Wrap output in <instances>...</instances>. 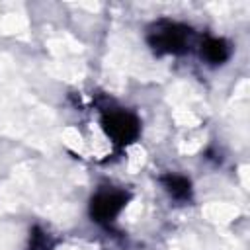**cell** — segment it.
<instances>
[{
  "mask_svg": "<svg viewBox=\"0 0 250 250\" xmlns=\"http://www.w3.org/2000/svg\"><path fill=\"white\" fill-rule=\"evenodd\" d=\"M189 27L174 21H158L150 27L148 43L158 53H184L189 45Z\"/></svg>",
  "mask_w": 250,
  "mask_h": 250,
  "instance_id": "obj_1",
  "label": "cell"
},
{
  "mask_svg": "<svg viewBox=\"0 0 250 250\" xmlns=\"http://www.w3.org/2000/svg\"><path fill=\"white\" fill-rule=\"evenodd\" d=\"M102 127L107 137H111L119 145L133 143L139 137V119L123 109H111L105 111L102 117Z\"/></svg>",
  "mask_w": 250,
  "mask_h": 250,
  "instance_id": "obj_2",
  "label": "cell"
},
{
  "mask_svg": "<svg viewBox=\"0 0 250 250\" xmlns=\"http://www.w3.org/2000/svg\"><path fill=\"white\" fill-rule=\"evenodd\" d=\"M127 199L129 195L125 191H117V189L100 191L90 201V215L96 223H111L125 207Z\"/></svg>",
  "mask_w": 250,
  "mask_h": 250,
  "instance_id": "obj_3",
  "label": "cell"
},
{
  "mask_svg": "<svg viewBox=\"0 0 250 250\" xmlns=\"http://www.w3.org/2000/svg\"><path fill=\"white\" fill-rule=\"evenodd\" d=\"M201 55L207 62L211 64H221L225 62L229 57H230V47L225 39H217V37H211L207 39L203 45H201Z\"/></svg>",
  "mask_w": 250,
  "mask_h": 250,
  "instance_id": "obj_4",
  "label": "cell"
},
{
  "mask_svg": "<svg viewBox=\"0 0 250 250\" xmlns=\"http://www.w3.org/2000/svg\"><path fill=\"white\" fill-rule=\"evenodd\" d=\"M162 184L166 188V191L174 197V199H188L191 195V184L188 178L178 176V174H168L162 178Z\"/></svg>",
  "mask_w": 250,
  "mask_h": 250,
  "instance_id": "obj_5",
  "label": "cell"
},
{
  "mask_svg": "<svg viewBox=\"0 0 250 250\" xmlns=\"http://www.w3.org/2000/svg\"><path fill=\"white\" fill-rule=\"evenodd\" d=\"M55 240L41 227H33L29 232V250H53Z\"/></svg>",
  "mask_w": 250,
  "mask_h": 250,
  "instance_id": "obj_6",
  "label": "cell"
}]
</instances>
